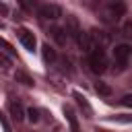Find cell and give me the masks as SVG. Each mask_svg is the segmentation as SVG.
I'll return each mask as SVG.
<instances>
[{"instance_id": "obj_9", "label": "cell", "mask_w": 132, "mask_h": 132, "mask_svg": "<svg viewBox=\"0 0 132 132\" xmlns=\"http://www.w3.org/2000/svg\"><path fill=\"white\" fill-rule=\"evenodd\" d=\"M52 37L56 39L58 45H66V41H68V33H66L64 27H54L52 29Z\"/></svg>"}, {"instance_id": "obj_14", "label": "cell", "mask_w": 132, "mask_h": 132, "mask_svg": "<svg viewBox=\"0 0 132 132\" xmlns=\"http://www.w3.org/2000/svg\"><path fill=\"white\" fill-rule=\"evenodd\" d=\"M0 66H2V68H10V66H12L10 58H8V56H4L2 52H0Z\"/></svg>"}, {"instance_id": "obj_18", "label": "cell", "mask_w": 132, "mask_h": 132, "mask_svg": "<svg viewBox=\"0 0 132 132\" xmlns=\"http://www.w3.org/2000/svg\"><path fill=\"white\" fill-rule=\"evenodd\" d=\"M118 122H132V116H118Z\"/></svg>"}, {"instance_id": "obj_17", "label": "cell", "mask_w": 132, "mask_h": 132, "mask_svg": "<svg viewBox=\"0 0 132 132\" xmlns=\"http://www.w3.org/2000/svg\"><path fill=\"white\" fill-rule=\"evenodd\" d=\"M0 45H2V47H4V50H6L8 54H14V50H12V45H8V43H6L4 39H0Z\"/></svg>"}, {"instance_id": "obj_10", "label": "cell", "mask_w": 132, "mask_h": 132, "mask_svg": "<svg viewBox=\"0 0 132 132\" xmlns=\"http://www.w3.org/2000/svg\"><path fill=\"white\" fill-rule=\"evenodd\" d=\"M41 56H43V60L50 62V64L56 62V50H54L50 43H43V45H41Z\"/></svg>"}, {"instance_id": "obj_11", "label": "cell", "mask_w": 132, "mask_h": 132, "mask_svg": "<svg viewBox=\"0 0 132 132\" xmlns=\"http://www.w3.org/2000/svg\"><path fill=\"white\" fill-rule=\"evenodd\" d=\"M95 91H97L99 95H103V97H109V95H111V89H109V85H105V82H97V85H95Z\"/></svg>"}, {"instance_id": "obj_5", "label": "cell", "mask_w": 132, "mask_h": 132, "mask_svg": "<svg viewBox=\"0 0 132 132\" xmlns=\"http://www.w3.org/2000/svg\"><path fill=\"white\" fill-rule=\"evenodd\" d=\"M19 39H21V43H23L29 52H33V50H35V45H37L35 35H33L31 31H27V29H19Z\"/></svg>"}, {"instance_id": "obj_13", "label": "cell", "mask_w": 132, "mask_h": 132, "mask_svg": "<svg viewBox=\"0 0 132 132\" xmlns=\"http://www.w3.org/2000/svg\"><path fill=\"white\" fill-rule=\"evenodd\" d=\"M14 78H16V80H21V82H23V85H27V87H31V85H33V80H31L25 72H16V74H14Z\"/></svg>"}, {"instance_id": "obj_4", "label": "cell", "mask_w": 132, "mask_h": 132, "mask_svg": "<svg viewBox=\"0 0 132 132\" xmlns=\"http://www.w3.org/2000/svg\"><path fill=\"white\" fill-rule=\"evenodd\" d=\"M37 14L41 19H45V21H56L58 16H62V8L58 4H54V2H45V4H41L37 8Z\"/></svg>"}, {"instance_id": "obj_6", "label": "cell", "mask_w": 132, "mask_h": 132, "mask_svg": "<svg viewBox=\"0 0 132 132\" xmlns=\"http://www.w3.org/2000/svg\"><path fill=\"white\" fill-rule=\"evenodd\" d=\"M72 95H74V99H76V103H78V107H80V111L85 113V118H93V107L89 105V101H87V97H85L82 93H78V91H74Z\"/></svg>"}, {"instance_id": "obj_16", "label": "cell", "mask_w": 132, "mask_h": 132, "mask_svg": "<svg viewBox=\"0 0 132 132\" xmlns=\"http://www.w3.org/2000/svg\"><path fill=\"white\" fill-rule=\"evenodd\" d=\"M120 103L126 105V107H132V95H124V97L120 99Z\"/></svg>"}, {"instance_id": "obj_3", "label": "cell", "mask_w": 132, "mask_h": 132, "mask_svg": "<svg viewBox=\"0 0 132 132\" xmlns=\"http://www.w3.org/2000/svg\"><path fill=\"white\" fill-rule=\"evenodd\" d=\"M89 68L95 74H103L107 70V56L103 50H95L93 54H89Z\"/></svg>"}, {"instance_id": "obj_7", "label": "cell", "mask_w": 132, "mask_h": 132, "mask_svg": "<svg viewBox=\"0 0 132 132\" xmlns=\"http://www.w3.org/2000/svg\"><path fill=\"white\" fill-rule=\"evenodd\" d=\"M8 111H10L12 120H16V122H23V120H25V109H23V105H21L19 101L10 99V101H8Z\"/></svg>"}, {"instance_id": "obj_8", "label": "cell", "mask_w": 132, "mask_h": 132, "mask_svg": "<svg viewBox=\"0 0 132 132\" xmlns=\"http://www.w3.org/2000/svg\"><path fill=\"white\" fill-rule=\"evenodd\" d=\"M64 116H66V120L70 124V132H78V120H76V113H74V109L70 105H64Z\"/></svg>"}, {"instance_id": "obj_19", "label": "cell", "mask_w": 132, "mask_h": 132, "mask_svg": "<svg viewBox=\"0 0 132 132\" xmlns=\"http://www.w3.org/2000/svg\"><path fill=\"white\" fill-rule=\"evenodd\" d=\"M95 132H109V130H103V128H97Z\"/></svg>"}, {"instance_id": "obj_2", "label": "cell", "mask_w": 132, "mask_h": 132, "mask_svg": "<svg viewBox=\"0 0 132 132\" xmlns=\"http://www.w3.org/2000/svg\"><path fill=\"white\" fill-rule=\"evenodd\" d=\"M124 12H126V4H124V2H120V0H116V2H107L105 8H103V21H107V23H116L120 16H124Z\"/></svg>"}, {"instance_id": "obj_1", "label": "cell", "mask_w": 132, "mask_h": 132, "mask_svg": "<svg viewBox=\"0 0 132 132\" xmlns=\"http://www.w3.org/2000/svg\"><path fill=\"white\" fill-rule=\"evenodd\" d=\"M130 56H132V45H128V43H118V45L113 47V62H116V66H118V72H122V70L126 68Z\"/></svg>"}, {"instance_id": "obj_15", "label": "cell", "mask_w": 132, "mask_h": 132, "mask_svg": "<svg viewBox=\"0 0 132 132\" xmlns=\"http://www.w3.org/2000/svg\"><path fill=\"white\" fill-rule=\"evenodd\" d=\"M0 126L4 128V132H12V128H10V124L6 122V118H4V113L0 111Z\"/></svg>"}, {"instance_id": "obj_12", "label": "cell", "mask_w": 132, "mask_h": 132, "mask_svg": "<svg viewBox=\"0 0 132 132\" xmlns=\"http://www.w3.org/2000/svg\"><path fill=\"white\" fill-rule=\"evenodd\" d=\"M25 116L29 118L31 124H37V122H39V109H35V107H29V109L25 111Z\"/></svg>"}]
</instances>
